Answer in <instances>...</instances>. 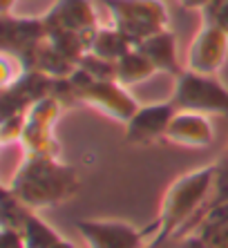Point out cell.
<instances>
[{
    "mask_svg": "<svg viewBox=\"0 0 228 248\" xmlns=\"http://www.w3.org/2000/svg\"><path fill=\"white\" fill-rule=\"evenodd\" d=\"M159 69L154 67V63L150 61L141 49H130L123 58L116 61V81L123 87H132L141 81H148L152 74H157Z\"/></svg>",
    "mask_w": 228,
    "mask_h": 248,
    "instance_id": "13",
    "label": "cell"
},
{
    "mask_svg": "<svg viewBox=\"0 0 228 248\" xmlns=\"http://www.w3.org/2000/svg\"><path fill=\"white\" fill-rule=\"evenodd\" d=\"M201 12H204V23L215 25L228 34V0H211Z\"/></svg>",
    "mask_w": 228,
    "mask_h": 248,
    "instance_id": "15",
    "label": "cell"
},
{
    "mask_svg": "<svg viewBox=\"0 0 228 248\" xmlns=\"http://www.w3.org/2000/svg\"><path fill=\"white\" fill-rule=\"evenodd\" d=\"M228 56V34L215 25L204 23L188 47V69L197 74H215Z\"/></svg>",
    "mask_w": 228,
    "mask_h": 248,
    "instance_id": "7",
    "label": "cell"
},
{
    "mask_svg": "<svg viewBox=\"0 0 228 248\" xmlns=\"http://www.w3.org/2000/svg\"><path fill=\"white\" fill-rule=\"evenodd\" d=\"M69 81H72V87L76 92V98L97 105L98 110L119 119V121H130L134 112L139 110L134 98L128 94V90L119 81H94L85 69L81 67L72 72Z\"/></svg>",
    "mask_w": 228,
    "mask_h": 248,
    "instance_id": "5",
    "label": "cell"
},
{
    "mask_svg": "<svg viewBox=\"0 0 228 248\" xmlns=\"http://www.w3.org/2000/svg\"><path fill=\"white\" fill-rule=\"evenodd\" d=\"M105 7L112 14V27L134 47L168 25V9L161 0H105Z\"/></svg>",
    "mask_w": 228,
    "mask_h": 248,
    "instance_id": "2",
    "label": "cell"
},
{
    "mask_svg": "<svg viewBox=\"0 0 228 248\" xmlns=\"http://www.w3.org/2000/svg\"><path fill=\"white\" fill-rule=\"evenodd\" d=\"M18 0H0V12H2V16H7V14L12 12V7L16 5Z\"/></svg>",
    "mask_w": 228,
    "mask_h": 248,
    "instance_id": "17",
    "label": "cell"
},
{
    "mask_svg": "<svg viewBox=\"0 0 228 248\" xmlns=\"http://www.w3.org/2000/svg\"><path fill=\"white\" fill-rule=\"evenodd\" d=\"M43 41H47V27L40 20L32 18H12L9 14L2 16V49L25 58L34 52Z\"/></svg>",
    "mask_w": 228,
    "mask_h": 248,
    "instance_id": "9",
    "label": "cell"
},
{
    "mask_svg": "<svg viewBox=\"0 0 228 248\" xmlns=\"http://www.w3.org/2000/svg\"><path fill=\"white\" fill-rule=\"evenodd\" d=\"M211 0H179V5L188 7V9H204Z\"/></svg>",
    "mask_w": 228,
    "mask_h": 248,
    "instance_id": "16",
    "label": "cell"
},
{
    "mask_svg": "<svg viewBox=\"0 0 228 248\" xmlns=\"http://www.w3.org/2000/svg\"><path fill=\"white\" fill-rule=\"evenodd\" d=\"M215 177L217 168L208 166L186 174L170 186V190L165 192L163 206H161V221H163L165 231H172L175 226L188 219L195 213V208L204 202V197L215 186Z\"/></svg>",
    "mask_w": 228,
    "mask_h": 248,
    "instance_id": "4",
    "label": "cell"
},
{
    "mask_svg": "<svg viewBox=\"0 0 228 248\" xmlns=\"http://www.w3.org/2000/svg\"><path fill=\"white\" fill-rule=\"evenodd\" d=\"M43 23L47 27V36L56 34V31L79 34L85 43L87 52H90L98 31V23L90 0H58L56 5L43 16Z\"/></svg>",
    "mask_w": 228,
    "mask_h": 248,
    "instance_id": "6",
    "label": "cell"
},
{
    "mask_svg": "<svg viewBox=\"0 0 228 248\" xmlns=\"http://www.w3.org/2000/svg\"><path fill=\"white\" fill-rule=\"evenodd\" d=\"M137 49H141L159 72H165V74H172V76H181L186 72V69H181V63H179L177 41H175V36L168 29H163L159 34H154L150 38H146L143 43H139Z\"/></svg>",
    "mask_w": 228,
    "mask_h": 248,
    "instance_id": "12",
    "label": "cell"
},
{
    "mask_svg": "<svg viewBox=\"0 0 228 248\" xmlns=\"http://www.w3.org/2000/svg\"><path fill=\"white\" fill-rule=\"evenodd\" d=\"M177 114V108L165 101L139 108L130 121H128V141L132 143H154L159 137H165L172 116Z\"/></svg>",
    "mask_w": 228,
    "mask_h": 248,
    "instance_id": "8",
    "label": "cell"
},
{
    "mask_svg": "<svg viewBox=\"0 0 228 248\" xmlns=\"http://www.w3.org/2000/svg\"><path fill=\"white\" fill-rule=\"evenodd\" d=\"M177 112L228 116V87L217 81L215 74H197L186 69L177 76V85L170 96Z\"/></svg>",
    "mask_w": 228,
    "mask_h": 248,
    "instance_id": "3",
    "label": "cell"
},
{
    "mask_svg": "<svg viewBox=\"0 0 228 248\" xmlns=\"http://www.w3.org/2000/svg\"><path fill=\"white\" fill-rule=\"evenodd\" d=\"M130 49H134V45L116 27H98L97 38H94V43L90 47L92 54L108 58V61H119Z\"/></svg>",
    "mask_w": 228,
    "mask_h": 248,
    "instance_id": "14",
    "label": "cell"
},
{
    "mask_svg": "<svg viewBox=\"0 0 228 248\" xmlns=\"http://www.w3.org/2000/svg\"><path fill=\"white\" fill-rule=\"evenodd\" d=\"M79 228L92 248H141V235L121 221H81Z\"/></svg>",
    "mask_w": 228,
    "mask_h": 248,
    "instance_id": "10",
    "label": "cell"
},
{
    "mask_svg": "<svg viewBox=\"0 0 228 248\" xmlns=\"http://www.w3.org/2000/svg\"><path fill=\"white\" fill-rule=\"evenodd\" d=\"M74 170L58 166L47 156H36L20 168L12 192L20 202L45 206L74 192Z\"/></svg>",
    "mask_w": 228,
    "mask_h": 248,
    "instance_id": "1",
    "label": "cell"
},
{
    "mask_svg": "<svg viewBox=\"0 0 228 248\" xmlns=\"http://www.w3.org/2000/svg\"><path fill=\"white\" fill-rule=\"evenodd\" d=\"M212 137L215 132H212L211 121L197 112H177L165 132V139L186 148H206L211 145Z\"/></svg>",
    "mask_w": 228,
    "mask_h": 248,
    "instance_id": "11",
    "label": "cell"
}]
</instances>
